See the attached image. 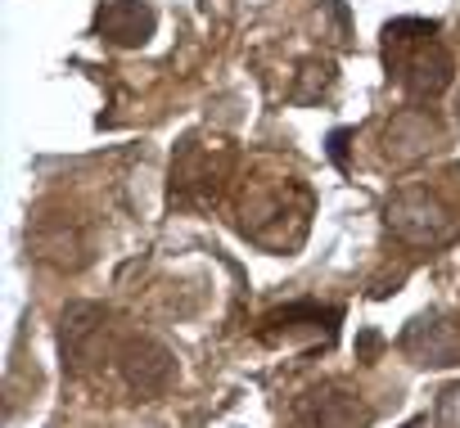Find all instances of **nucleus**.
Masks as SVG:
<instances>
[{
	"label": "nucleus",
	"instance_id": "9d476101",
	"mask_svg": "<svg viewBox=\"0 0 460 428\" xmlns=\"http://www.w3.org/2000/svg\"><path fill=\"white\" fill-rule=\"evenodd\" d=\"M433 140H438V131H433V122H429L424 113H402V118L388 127V153H393L397 162L424 158V153L433 149Z\"/></svg>",
	"mask_w": 460,
	"mask_h": 428
},
{
	"label": "nucleus",
	"instance_id": "0eeeda50",
	"mask_svg": "<svg viewBox=\"0 0 460 428\" xmlns=\"http://www.w3.org/2000/svg\"><path fill=\"white\" fill-rule=\"evenodd\" d=\"M402 352L415 365H456L460 361V325L447 316H424L406 329Z\"/></svg>",
	"mask_w": 460,
	"mask_h": 428
},
{
	"label": "nucleus",
	"instance_id": "20e7f679",
	"mask_svg": "<svg viewBox=\"0 0 460 428\" xmlns=\"http://www.w3.org/2000/svg\"><path fill=\"white\" fill-rule=\"evenodd\" d=\"M226 171H230V153H226L217 140H212V144H208V140H185L181 153H176V162H172V194H176L181 203L203 207V203L217 198Z\"/></svg>",
	"mask_w": 460,
	"mask_h": 428
},
{
	"label": "nucleus",
	"instance_id": "39448f33",
	"mask_svg": "<svg viewBox=\"0 0 460 428\" xmlns=\"http://www.w3.org/2000/svg\"><path fill=\"white\" fill-rule=\"evenodd\" d=\"M366 424H370V406L339 383L307 392L294 410V428H366Z\"/></svg>",
	"mask_w": 460,
	"mask_h": 428
},
{
	"label": "nucleus",
	"instance_id": "423d86ee",
	"mask_svg": "<svg viewBox=\"0 0 460 428\" xmlns=\"http://www.w3.org/2000/svg\"><path fill=\"white\" fill-rule=\"evenodd\" d=\"M118 365H122L127 388L140 392V397H158V392H167V383H172V374H176L172 352L158 347V343H149V338H131V343H122Z\"/></svg>",
	"mask_w": 460,
	"mask_h": 428
},
{
	"label": "nucleus",
	"instance_id": "1a4fd4ad",
	"mask_svg": "<svg viewBox=\"0 0 460 428\" xmlns=\"http://www.w3.org/2000/svg\"><path fill=\"white\" fill-rule=\"evenodd\" d=\"M149 28H154V10L140 5V0H118V5H109V10L100 14V32H104L109 41H118V46L145 41Z\"/></svg>",
	"mask_w": 460,
	"mask_h": 428
},
{
	"label": "nucleus",
	"instance_id": "6e6552de",
	"mask_svg": "<svg viewBox=\"0 0 460 428\" xmlns=\"http://www.w3.org/2000/svg\"><path fill=\"white\" fill-rule=\"evenodd\" d=\"M334 320H339V311H334V307L298 302V307L276 311V316L267 320L262 338H267V343H294V334H298V329H307L312 338H330V334H334Z\"/></svg>",
	"mask_w": 460,
	"mask_h": 428
},
{
	"label": "nucleus",
	"instance_id": "7ed1b4c3",
	"mask_svg": "<svg viewBox=\"0 0 460 428\" xmlns=\"http://www.w3.org/2000/svg\"><path fill=\"white\" fill-rule=\"evenodd\" d=\"M388 226L406 240V244H442L456 235V212L451 203L429 189V185H406L397 189V198L388 203Z\"/></svg>",
	"mask_w": 460,
	"mask_h": 428
},
{
	"label": "nucleus",
	"instance_id": "f03ea898",
	"mask_svg": "<svg viewBox=\"0 0 460 428\" xmlns=\"http://www.w3.org/2000/svg\"><path fill=\"white\" fill-rule=\"evenodd\" d=\"M307 212H312V198L307 189L285 176V180H271V185H253V194L244 198V235L267 244V249H294L303 235H307Z\"/></svg>",
	"mask_w": 460,
	"mask_h": 428
},
{
	"label": "nucleus",
	"instance_id": "f8f14e48",
	"mask_svg": "<svg viewBox=\"0 0 460 428\" xmlns=\"http://www.w3.org/2000/svg\"><path fill=\"white\" fill-rule=\"evenodd\" d=\"M406 428H420V424H406Z\"/></svg>",
	"mask_w": 460,
	"mask_h": 428
},
{
	"label": "nucleus",
	"instance_id": "9b49d317",
	"mask_svg": "<svg viewBox=\"0 0 460 428\" xmlns=\"http://www.w3.org/2000/svg\"><path fill=\"white\" fill-rule=\"evenodd\" d=\"M438 428H460V383H451L438 401Z\"/></svg>",
	"mask_w": 460,
	"mask_h": 428
},
{
	"label": "nucleus",
	"instance_id": "f257e3e1",
	"mask_svg": "<svg viewBox=\"0 0 460 428\" xmlns=\"http://www.w3.org/2000/svg\"><path fill=\"white\" fill-rule=\"evenodd\" d=\"M384 59L388 73L420 100L438 95L451 82V55L429 23H393L384 37Z\"/></svg>",
	"mask_w": 460,
	"mask_h": 428
}]
</instances>
